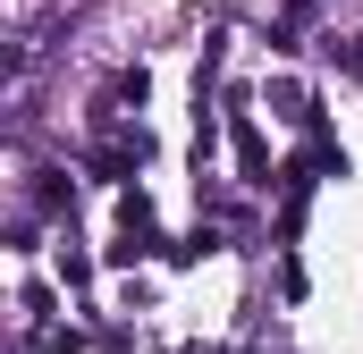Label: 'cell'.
I'll return each instance as SVG.
<instances>
[{"label":"cell","instance_id":"cell-1","mask_svg":"<svg viewBox=\"0 0 363 354\" xmlns=\"http://www.w3.org/2000/svg\"><path fill=\"white\" fill-rule=\"evenodd\" d=\"M347 68H355V76H363V42H347Z\"/></svg>","mask_w":363,"mask_h":354}]
</instances>
